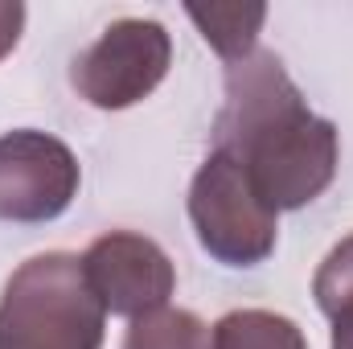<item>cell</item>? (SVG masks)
<instances>
[{
	"label": "cell",
	"instance_id": "1",
	"mask_svg": "<svg viewBox=\"0 0 353 349\" xmlns=\"http://www.w3.org/2000/svg\"><path fill=\"white\" fill-rule=\"evenodd\" d=\"M214 152L234 157L267 206L304 210L341 165L337 123L316 115L271 50L226 66V99L214 119Z\"/></svg>",
	"mask_w": 353,
	"mask_h": 349
},
{
	"label": "cell",
	"instance_id": "2",
	"mask_svg": "<svg viewBox=\"0 0 353 349\" xmlns=\"http://www.w3.org/2000/svg\"><path fill=\"white\" fill-rule=\"evenodd\" d=\"M107 312L83 259L46 251L25 259L0 292V349H103Z\"/></svg>",
	"mask_w": 353,
	"mask_h": 349
},
{
	"label": "cell",
	"instance_id": "3",
	"mask_svg": "<svg viewBox=\"0 0 353 349\" xmlns=\"http://www.w3.org/2000/svg\"><path fill=\"white\" fill-rule=\"evenodd\" d=\"M189 222L201 251L222 267H259L279 243V214L259 197L247 169L210 152L189 185Z\"/></svg>",
	"mask_w": 353,
	"mask_h": 349
},
{
	"label": "cell",
	"instance_id": "4",
	"mask_svg": "<svg viewBox=\"0 0 353 349\" xmlns=\"http://www.w3.org/2000/svg\"><path fill=\"white\" fill-rule=\"evenodd\" d=\"M173 66V37L152 17L111 21L70 66L79 99L99 111H128L165 83Z\"/></svg>",
	"mask_w": 353,
	"mask_h": 349
},
{
	"label": "cell",
	"instance_id": "5",
	"mask_svg": "<svg viewBox=\"0 0 353 349\" xmlns=\"http://www.w3.org/2000/svg\"><path fill=\"white\" fill-rule=\"evenodd\" d=\"M79 185V157L58 136L37 128H17L0 136V222H54L70 210Z\"/></svg>",
	"mask_w": 353,
	"mask_h": 349
},
{
	"label": "cell",
	"instance_id": "6",
	"mask_svg": "<svg viewBox=\"0 0 353 349\" xmlns=\"http://www.w3.org/2000/svg\"><path fill=\"white\" fill-rule=\"evenodd\" d=\"M83 275L103 312L140 321L169 304L176 288L173 259L161 243L136 230H107L83 251Z\"/></svg>",
	"mask_w": 353,
	"mask_h": 349
},
{
	"label": "cell",
	"instance_id": "7",
	"mask_svg": "<svg viewBox=\"0 0 353 349\" xmlns=\"http://www.w3.org/2000/svg\"><path fill=\"white\" fill-rule=\"evenodd\" d=\"M185 12L201 29L205 46L226 66H234V62H243V58H251L259 50V29L267 21L263 4H210V8L205 4H189Z\"/></svg>",
	"mask_w": 353,
	"mask_h": 349
},
{
	"label": "cell",
	"instance_id": "8",
	"mask_svg": "<svg viewBox=\"0 0 353 349\" xmlns=\"http://www.w3.org/2000/svg\"><path fill=\"white\" fill-rule=\"evenodd\" d=\"M316 308L329 317V349H353V235H345L312 275Z\"/></svg>",
	"mask_w": 353,
	"mask_h": 349
},
{
	"label": "cell",
	"instance_id": "9",
	"mask_svg": "<svg viewBox=\"0 0 353 349\" xmlns=\"http://www.w3.org/2000/svg\"><path fill=\"white\" fill-rule=\"evenodd\" d=\"M214 349H308V341L283 312L234 308L214 325Z\"/></svg>",
	"mask_w": 353,
	"mask_h": 349
},
{
	"label": "cell",
	"instance_id": "10",
	"mask_svg": "<svg viewBox=\"0 0 353 349\" xmlns=\"http://www.w3.org/2000/svg\"><path fill=\"white\" fill-rule=\"evenodd\" d=\"M123 349H214V333L197 312L165 304V308L132 321Z\"/></svg>",
	"mask_w": 353,
	"mask_h": 349
},
{
	"label": "cell",
	"instance_id": "11",
	"mask_svg": "<svg viewBox=\"0 0 353 349\" xmlns=\"http://www.w3.org/2000/svg\"><path fill=\"white\" fill-rule=\"evenodd\" d=\"M21 33H25V4H17V0H0V62L17 50Z\"/></svg>",
	"mask_w": 353,
	"mask_h": 349
}]
</instances>
